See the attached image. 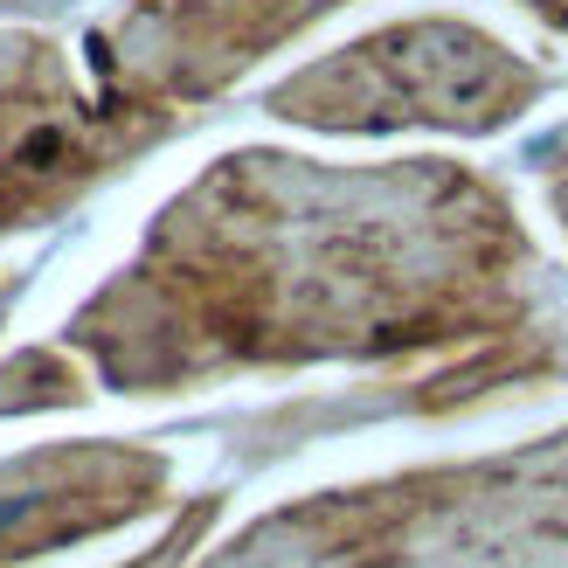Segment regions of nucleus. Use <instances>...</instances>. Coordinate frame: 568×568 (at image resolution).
Listing matches in <instances>:
<instances>
[{"instance_id": "f257e3e1", "label": "nucleus", "mask_w": 568, "mask_h": 568, "mask_svg": "<svg viewBox=\"0 0 568 568\" xmlns=\"http://www.w3.org/2000/svg\"><path fill=\"white\" fill-rule=\"evenodd\" d=\"M534 98V70L514 63L499 42L471 36L458 21H416L367 36L347 55L292 77L277 91L284 119L320 125H499Z\"/></svg>"}, {"instance_id": "f03ea898", "label": "nucleus", "mask_w": 568, "mask_h": 568, "mask_svg": "<svg viewBox=\"0 0 568 568\" xmlns=\"http://www.w3.org/2000/svg\"><path fill=\"white\" fill-rule=\"evenodd\" d=\"M153 132H166L160 111L83 98L49 42L0 36V230L63 209Z\"/></svg>"}, {"instance_id": "7ed1b4c3", "label": "nucleus", "mask_w": 568, "mask_h": 568, "mask_svg": "<svg viewBox=\"0 0 568 568\" xmlns=\"http://www.w3.org/2000/svg\"><path fill=\"white\" fill-rule=\"evenodd\" d=\"M527 8H541L548 21H568V0H527Z\"/></svg>"}]
</instances>
